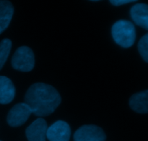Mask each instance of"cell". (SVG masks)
Here are the masks:
<instances>
[{
	"mask_svg": "<svg viewBox=\"0 0 148 141\" xmlns=\"http://www.w3.org/2000/svg\"><path fill=\"white\" fill-rule=\"evenodd\" d=\"M0 141H1V140H0Z\"/></svg>",
	"mask_w": 148,
	"mask_h": 141,
	"instance_id": "2e32d148",
	"label": "cell"
},
{
	"mask_svg": "<svg viewBox=\"0 0 148 141\" xmlns=\"http://www.w3.org/2000/svg\"><path fill=\"white\" fill-rule=\"evenodd\" d=\"M132 19L140 27L148 30V6L146 4H137L130 10Z\"/></svg>",
	"mask_w": 148,
	"mask_h": 141,
	"instance_id": "ba28073f",
	"label": "cell"
},
{
	"mask_svg": "<svg viewBox=\"0 0 148 141\" xmlns=\"http://www.w3.org/2000/svg\"><path fill=\"white\" fill-rule=\"evenodd\" d=\"M60 94L53 86L43 83L33 84L25 96V103L29 106L32 113L38 117L51 114L61 104Z\"/></svg>",
	"mask_w": 148,
	"mask_h": 141,
	"instance_id": "6da1fadb",
	"label": "cell"
},
{
	"mask_svg": "<svg viewBox=\"0 0 148 141\" xmlns=\"http://www.w3.org/2000/svg\"><path fill=\"white\" fill-rule=\"evenodd\" d=\"M90 1H100V0H90Z\"/></svg>",
	"mask_w": 148,
	"mask_h": 141,
	"instance_id": "9a60e30c",
	"label": "cell"
},
{
	"mask_svg": "<svg viewBox=\"0 0 148 141\" xmlns=\"http://www.w3.org/2000/svg\"><path fill=\"white\" fill-rule=\"evenodd\" d=\"M48 126L46 120L38 118L33 122L25 131L28 141H46Z\"/></svg>",
	"mask_w": 148,
	"mask_h": 141,
	"instance_id": "52a82bcc",
	"label": "cell"
},
{
	"mask_svg": "<svg viewBox=\"0 0 148 141\" xmlns=\"http://www.w3.org/2000/svg\"><path fill=\"white\" fill-rule=\"evenodd\" d=\"M32 111L25 103H20L14 105L9 111L7 121L10 126L14 127H20L26 122Z\"/></svg>",
	"mask_w": 148,
	"mask_h": 141,
	"instance_id": "5b68a950",
	"label": "cell"
},
{
	"mask_svg": "<svg viewBox=\"0 0 148 141\" xmlns=\"http://www.w3.org/2000/svg\"><path fill=\"white\" fill-rule=\"evenodd\" d=\"M137 1V0H109L110 2L114 6H120L123 4H128L130 2H134V1Z\"/></svg>",
	"mask_w": 148,
	"mask_h": 141,
	"instance_id": "5bb4252c",
	"label": "cell"
},
{
	"mask_svg": "<svg viewBox=\"0 0 148 141\" xmlns=\"http://www.w3.org/2000/svg\"><path fill=\"white\" fill-rule=\"evenodd\" d=\"M15 96V87L11 80L5 76H0V104H10Z\"/></svg>",
	"mask_w": 148,
	"mask_h": 141,
	"instance_id": "9c48e42d",
	"label": "cell"
},
{
	"mask_svg": "<svg viewBox=\"0 0 148 141\" xmlns=\"http://www.w3.org/2000/svg\"><path fill=\"white\" fill-rule=\"evenodd\" d=\"M14 7L7 0H0V34L7 28L12 18Z\"/></svg>",
	"mask_w": 148,
	"mask_h": 141,
	"instance_id": "8fae6325",
	"label": "cell"
},
{
	"mask_svg": "<svg viewBox=\"0 0 148 141\" xmlns=\"http://www.w3.org/2000/svg\"><path fill=\"white\" fill-rule=\"evenodd\" d=\"M71 135V129L69 124L59 120L48 127L46 138L49 141H69Z\"/></svg>",
	"mask_w": 148,
	"mask_h": 141,
	"instance_id": "8992f818",
	"label": "cell"
},
{
	"mask_svg": "<svg viewBox=\"0 0 148 141\" xmlns=\"http://www.w3.org/2000/svg\"><path fill=\"white\" fill-rule=\"evenodd\" d=\"M12 48V41L9 39H4L0 42V70L5 64Z\"/></svg>",
	"mask_w": 148,
	"mask_h": 141,
	"instance_id": "7c38bea8",
	"label": "cell"
},
{
	"mask_svg": "<svg viewBox=\"0 0 148 141\" xmlns=\"http://www.w3.org/2000/svg\"><path fill=\"white\" fill-rule=\"evenodd\" d=\"M130 106L135 112L147 114L148 112V91L145 90L131 96Z\"/></svg>",
	"mask_w": 148,
	"mask_h": 141,
	"instance_id": "30bf717a",
	"label": "cell"
},
{
	"mask_svg": "<svg viewBox=\"0 0 148 141\" xmlns=\"http://www.w3.org/2000/svg\"><path fill=\"white\" fill-rule=\"evenodd\" d=\"M106 139L103 129L93 124L82 126L74 134L75 141H105Z\"/></svg>",
	"mask_w": 148,
	"mask_h": 141,
	"instance_id": "277c9868",
	"label": "cell"
},
{
	"mask_svg": "<svg viewBox=\"0 0 148 141\" xmlns=\"http://www.w3.org/2000/svg\"><path fill=\"white\" fill-rule=\"evenodd\" d=\"M35 65V56L33 50L28 46L18 48L12 58V66L16 70L30 72Z\"/></svg>",
	"mask_w": 148,
	"mask_h": 141,
	"instance_id": "3957f363",
	"label": "cell"
},
{
	"mask_svg": "<svg viewBox=\"0 0 148 141\" xmlns=\"http://www.w3.org/2000/svg\"><path fill=\"white\" fill-rule=\"evenodd\" d=\"M138 50L143 59L148 62V34L143 36L138 43Z\"/></svg>",
	"mask_w": 148,
	"mask_h": 141,
	"instance_id": "4fadbf2b",
	"label": "cell"
},
{
	"mask_svg": "<svg viewBox=\"0 0 148 141\" xmlns=\"http://www.w3.org/2000/svg\"><path fill=\"white\" fill-rule=\"evenodd\" d=\"M111 33L116 43L123 48L131 47L135 41V27L128 20H120L116 22L112 26Z\"/></svg>",
	"mask_w": 148,
	"mask_h": 141,
	"instance_id": "7a4b0ae2",
	"label": "cell"
}]
</instances>
